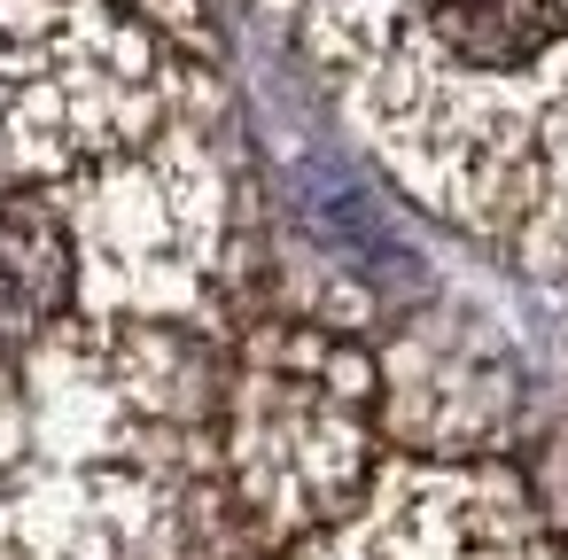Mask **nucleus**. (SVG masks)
<instances>
[{
  "mask_svg": "<svg viewBox=\"0 0 568 560\" xmlns=\"http://www.w3.org/2000/svg\"><path fill=\"white\" fill-rule=\"evenodd\" d=\"M164 86L149 32L102 0H0V187L141 141Z\"/></svg>",
  "mask_w": 568,
  "mask_h": 560,
  "instance_id": "nucleus-1",
  "label": "nucleus"
},
{
  "mask_svg": "<svg viewBox=\"0 0 568 560\" xmlns=\"http://www.w3.org/2000/svg\"><path fill=\"white\" fill-rule=\"evenodd\" d=\"M242 498L304 521V513H343L366 482V374L358 358L304 366L242 420Z\"/></svg>",
  "mask_w": 568,
  "mask_h": 560,
  "instance_id": "nucleus-2",
  "label": "nucleus"
},
{
  "mask_svg": "<svg viewBox=\"0 0 568 560\" xmlns=\"http://www.w3.org/2000/svg\"><path fill=\"white\" fill-rule=\"evenodd\" d=\"M304 560H552V544L506 475H397L351 537Z\"/></svg>",
  "mask_w": 568,
  "mask_h": 560,
  "instance_id": "nucleus-3",
  "label": "nucleus"
}]
</instances>
